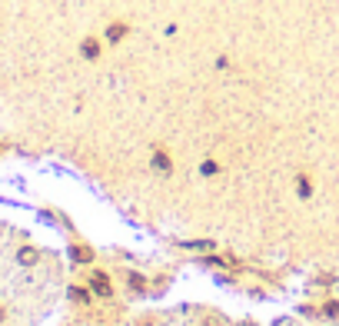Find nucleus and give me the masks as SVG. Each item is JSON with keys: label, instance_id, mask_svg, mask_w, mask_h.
<instances>
[{"label": "nucleus", "instance_id": "1", "mask_svg": "<svg viewBox=\"0 0 339 326\" xmlns=\"http://www.w3.org/2000/svg\"><path fill=\"white\" fill-rule=\"evenodd\" d=\"M90 287H93L96 296H110V293H113L110 276H107V273H93V276H90Z\"/></svg>", "mask_w": 339, "mask_h": 326}, {"label": "nucleus", "instance_id": "9", "mask_svg": "<svg viewBox=\"0 0 339 326\" xmlns=\"http://www.w3.org/2000/svg\"><path fill=\"white\" fill-rule=\"evenodd\" d=\"M300 197H309V180L306 176H300Z\"/></svg>", "mask_w": 339, "mask_h": 326}, {"label": "nucleus", "instance_id": "4", "mask_svg": "<svg viewBox=\"0 0 339 326\" xmlns=\"http://www.w3.org/2000/svg\"><path fill=\"white\" fill-rule=\"evenodd\" d=\"M80 54L87 57V60H96V57H100V43H96L93 37H90V40H83V47H80Z\"/></svg>", "mask_w": 339, "mask_h": 326}, {"label": "nucleus", "instance_id": "2", "mask_svg": "<svg viewBox=\"0 0 339 326\" xmlns=\"http://www.w3.org/2000/svg\"><path fill=\"white\" fill-rule=\"evenodd\" d=\"M153 170H157V173H170V170H173V163H170V157H166V153L163 150H157V153H153Z\"/></svg>", "mask_w": 339, "mask_h": 326}, {"label": "nucleus", "instance_id": "5", "mask_svg": "<svg viewBox=\"0 0 339 326\" xmlns=\"http://www.w3.org/2000/svg\"><path fill=\"white\" fill-rule=\"evenodd\" d=\"M17 260L24 263V266H33V263H37V250H20V253H17Z\"/></svg>", "mask_w": 339, "mask_h": 326}, {"label": "nucleus", "instance_id": "7", "mask_svg": "<svg viewBox=\"0 0 339 326\" xmlns=\"http://www.w3.org/2000/svg\"><path fill=\"white\" fill-rule=\"evenodd\" d=\"M186 250H206V247H213V243H206V240H197V243H183Z\"/></svg>", "mask_w": 339, "mask_h": 326}, {"label": "nucleus", "instance_id": "10", "mask_svg": "<svg viewBox=\"0 0 339 326\" xmlns=\"http://www.w3.org/2000/svg\"><path fill=\"white\" fill-rule=\"evenodd\" d=\"M200 170H203V173L210 176V173H216V163H210V160H206V163H203V167H200Z\"/></svg>", "mask_w": 339, "mask_h": 326}, {"label": "nucleus", "instance_id": "6", "mask_svg": "<svg viewBox=\"0 0 339 326\" xmlns=\"http://www.w3.org/2000/svg\"><path fill=\"white\" fill-rule=\"evenodd\" d=\"M73 260H77V263H90V260H93V253H90L87 247H73Z\"/></svg>", "mask_w": 339, "mask_h": 326}, {"label": "nucleus", "instance_id": "11", "mask_svg": "<svg viewBox=\"0 0 339 326\" xmlns=\"http://www.w3.org/2000/svg\"><path fill=\"white\" fill-rule=\"evenodd\" d=\"M0 319H4V310H0Z\"/></svg>", "mask_w": 339, "mask_h": 326}, {"label": "nucleus", "instance_id": "8", "mask_svg": "<svg viewBox=\"0 0 339 326\" xmlns=\"http://www.w3.org/2000/svg\"><path fill=\"white\" fill-rule=\"evenodd\" d=\"M126 283H130L133 290H140L143 287V276H136V273H133V276H126Z\"/></svg>", "mask_w": 339, "mask_h": 326}, {"label": "nucleus", "instance_id": "3", "mask_svg": "<svg viewBox=\"0 0 339 326\" xmlns=\"http://www.w3.org/2000/svg\"><path fill=\"white\" fill-rule=\"evenodd\" d=\"M126 33H130V27H126V24H110V30H107V40H110V43H120Z\"/></svg>", "mask_w": 339, "mask_h": 326}]
</instances>
